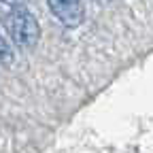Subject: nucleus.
Instances as JSON below:
<instances>
[{
  "label": "nucleus",
  "instance_id": "obj_4",
  "mask_svg": "<svg viewBox=\"0 0 153 153\" xmlns=\"http://www.w3.org/2000/svg\"><path fill=\"white\" fill-rule=\"evenodd\" d=\"M94 2H98V4H106V2H111V0H94Z\"/></svg>",
  "mask_w": 153,
  "mask_h": 153
},
{
  "label": "nucleus",
  "instance_id": "obj_3",
  "mask_svg": "<svg viewBox=\"0 0 153 153\" xmlns=\"http://www.w3.org/2000/svg\"><path fill=\"white\" fill-rule=\"evenodd\" d=\"M13 60H15L13 47L9 45V41L2 36V32H0V64H2V66H9V64H13Z\"/></svg>",
  "mask_w": 153,
  "mask_h": 153
},
{
  "label": "nucleus",
  "instance_id": "obj_5",
  "mask_svg": "<svg viewBox=\"0 0 153 153\" xmlns=\"http://www.w3.org/2000/svg\"><path fill=\"white\" fill-rule=\"evenodd\" d=\"M0 2H4V4H15V0H0Z\"/></svg>",
  "mask_w": 153,
  "mask_h": 153
},
{
  "label": "nucleus",
  "instance_id": "obj_1",
  "mask_svg": "<svg viewBox=\"0 0 153 153\" xmlns=\"http://www.w3.org/2000/svg\"><path fill=\"white\" fill-rule=\"evenodd\" d=\"M4 24H7V30L17 47H22V49L36 47L38 38H41V26H38L36 17L26 7L13 4L4 17Z\"/></svg>",
  "mask_w": 153,
  "mask_h": 153
},
{
  "label": "nucleus",
  "instance_id": "obj_2",
  "mask_svg": "<svg viewBox=\"0 0 153 153\" xmlns=\"http://www.w3.org/2000/svg\"><path fill=\"white\" fill-rule=\"evenodd\" d=\"M47 4L64 28H79L85 19L83 0H47Z\"/></svg>",
  "mask_w": 153,
  "mask_h": 153
}]
</instances>
